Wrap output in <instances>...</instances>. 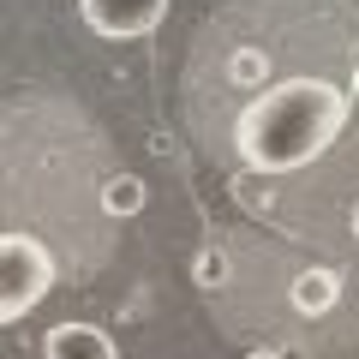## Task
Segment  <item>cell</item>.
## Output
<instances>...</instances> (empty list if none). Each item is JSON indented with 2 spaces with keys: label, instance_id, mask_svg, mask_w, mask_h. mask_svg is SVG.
<instances>
[{
  "label": "cell",
  "instance_id": "obj_1",
  "mask_svg": "<svg viewBox=\"0 0 359 359\" xmlns=\"http://www.w3.org/2000/svg\"><path fill=\"white\" fill-rule=\"evenodd\" d=\"M347 114H353V96L335 78L287 72L276 84H257L240 102V114H233V156L264 180L299 174L318 156H330Z\"/></svg>",
  "mask_w": 359,
  "mask_h": 359
},
{
  "label": "cell",
  "instance_id": "obj_2",
  "mask_svg": "<svg viewBox=\"0 0 359 359\" xmlns=\"http://www.w3.org/2000/svg\"><path fill=\"white\" fill-rule=\"evenodd\" d=\"M54 252L36 233H0V323H18L48 299Z\"/></svg>",
  "mask_w": 359,
  "mask_h": 359
},
{
  "label": "cell",
  "instance_id": "obj_3",
  "mask_svg": "<svg viewBox=\"0 0 359 359\" xmlns=\"http://www.w3.org/2000/svg\"><path fill=\"white\" fill-rule=\"evenodd\" d=\"M78 13H84V25L96 30V36L138 42V36H150V30L162 25L168 0H78Z\"/></svg>",
  "mask_w": 359,
  "mask_h": 359
},
{
  "label": "cell",
  "instance_id": "obj_4",
  "mask_svg": "<svg viewBox=\"0 0 359 359\" xmlns=\"http://www.w3.org/2000/svg\"><path fill=\"white\" fill-rule=\"evenodd\" d=\"M42 359H120V347L96 323H54L42 341Z\"/></svg>",
  "mask_w": 359,
  "mask_h": 359
},
{
  "label": "cell",
  "instance_id": "obj_5",
  "mask_svg": "<svg viewBox=\"0 0 359 359\" xmlns=\"http://www.w3.org/2000/svg\"><path fill=\"white\" fill-rule=\"evenodd\" d=\"M102 210H108V216H138V210H144V180L138 174H114L102 186Z\"/></svg>",
  "mask_w": 359,
  "mask_h": 359
},
{
  "label": "cell",
  "instance_id": "obj_6",
  "mask_svg": "<svg viewBox=\"0 0 359 359\" xmlns=\"http://www.w3.org/2000/svg\"><path fill=\"white\" fill-rule=\"evenodd\" d=\"M198 282H204V287H222V282H228V257H222V252H204V257H198Z\"/></svg>",
  "mask_w": 359,
  "mask_h": 359
},
{
  "label": "cell",
  "instance_id": "obj_7",
  "mask_svg": "<svg viewBox=\"0 0 359 359\" xmlns=\"http://www.w3.org/2000/svg\"><path fill=\"white\" fill-rule=\"evenodd\" d=\"M245 359H282V353H276V347H252Z\"/></svg>",
  "mask_w": 359,
  "mask_h": 359
},
{
  "label": "cell",
  "instance_id": "obj_8",
  "mask_svg": "<svg viewBox=\"0 0 359 359\" xmlns=\"http://www.w3.org/2000/svg\"><path fill=\"white\" fill-rule=\"evenodd\" d=\"M353 96H359V72H353Z\"/></svg>",
  "mask_w": 359,
  "mask_h": 359
}]
</instances>
